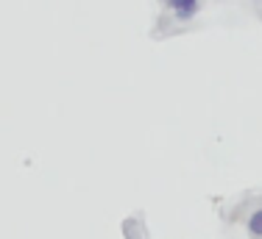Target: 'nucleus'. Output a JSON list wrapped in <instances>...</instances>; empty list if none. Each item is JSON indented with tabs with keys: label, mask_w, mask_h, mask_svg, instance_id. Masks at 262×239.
<instances>
[{
	"label": "nucleus",
	"mask_w": 262,
	"mask_h": 239,
	"mask_svg": "<svg viewBox=\"0 0 262 239\" xmlns=\"http://www.w3.org/2000/svg\"><path fill=\"white\" fill-rule=\"evenodd\" d=\"M167 6H170L173 11H176L179 17H192L195 14V9H198V0H167Z\"/></svg>",
	"instance_id": "nucleus-1"
},
{
	"label": "nucleus",
	"mask_w": 262,
	"mask_h": 239,
	"mask_svg": "<svg viewBox=\"0 0 262 239\" xmlns=\"http://www.w3.org/2000/svg\"><path fill=\"white\" fill-rule=\"evenodd\" d=\"M248 231H251L254 239H262V211H254L251 220H248Z\"/></svg>",
	"instance_id": "nucleus-2"
}]
</instances>
